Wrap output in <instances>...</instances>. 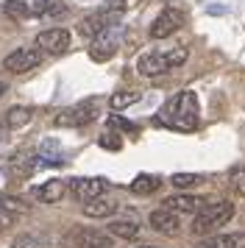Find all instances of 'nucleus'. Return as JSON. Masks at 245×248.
Returning <instances> with one entry per match:
<instances>
[{
	"instance_id": "39448f33",
	"label": "nucleus",
	"mask_w": 245,
	"mask_h": 248,
	"mask_svg": "<svg viewBox=\"0 0 245 248\" xmlns=\"http://www.w3.org/2000/svg\"><path fill=\"white\" fill-rule=\"evenodd\" d=\"M98 117V98H89V101H81L76 106H67L56 114L53 123L59 128H81V125L92 123Z\"/></svg>"
},
{
	"instance_id": "20e7f679",
	"label": "nucleus",
	"mask_w": 245,
	"mask_h": 248,
	"mask_svg": "<svg viewBox=\"0 0 245 248\" xmlns=\"http://www.w3.org/2000/svg\"><path fill=\"white\" fill-rule=\"evenodd\" d=\"M64 248H114V237L100 229H89V226H76L70 229L61 240Z\"/></svg>"
},
{
	"instance_id": "7c9ffc66",
	"label": "nucleus",
	"mask_w": 245,
	"mask_h": 248,
	"mask_svg": "<svg viewBox=\"0 0 245 248\" xmlns=\"http://www.w3.org/2000/svg\"><path fill=\"white\" fill-rule=\"evenodd\" d=\"M0 142H3V137H0Z\"/></svg>"
},
{
	"instance_id": "412c9836",
	"label": "nucleus",
	"mask_w": 245,
	"mask_h": 248,
	"mask_svg": "<svg viewBox=\"0 0 245 248\" xmlns=\"http://www.w3.org/2000/svg\"><path fill=\"white\" fill-rule=\"evenodd\" d=\"M142 95L139 92H131V90H120V92H114L109 98V106L114 109V112H120V109H128V106H134V103L139 101Z\"/></svg>"
},
{
	"instance_id": "9d476101",
	"label": "nucleus",
	"mask_w": 245,
	"mask_h": 248,
	"mask_svg": "<svg viewBox=\"0 0 245 248\" xmlns=\"http://www.w3.org/2000/svg\"><path fill=\"white\" fill-rule=\"evenodd\" d=\"M106 190H109V181L100 179V176H92V179H73V184H70L73 198L81 201V203L95 201V198H100Z\"/></svg>"
},
{
	"instance_id": "f03ea898",
	"label": "nucleus",
	"mask_w": 245,
	"mask_h": 248,
	"mask_svg": "<svg viewBox=\"0 0 245 248\" xmlns=\"http://www.w3.org/2000/svg\"><path fill=\"white\" fill-rule=\"evenodd\" d=\"M234 217V203L231 201H214V203H203L200 212L192 217V234L198 237H209L217 234V229L226 226Z\"/></svg>"
},
{
	"instance_id": "6ab92c4d",
	"label": "nucleus",
	"mask_w": 245,
	"mask_h": 248,
	"mask_svg": "<svg viewBox=\"0 0 245 248\" xmlns=\"http://www.w3.org/2000/svg\"><path fill=\"white\" fill-rule=\"evenodd\" d=\"M159 187H162V179H159V176H151V173H139V176L131 181V192H137V195H151V192H156Z\"/></svg>"
},
{
	"instance_id": "dca6fc26",
	"label": "nucleus",
	"mask_w": 245,
	"mask_h": 248,
	"mask_svg": "<svg viewBox=\"0 0 245 248\" xmlns=\"http://www.w3.org/2000/svg\"><path fill=\"white\" fill-rule=\"evenodd\" d=\"M203 198H195V195H184V192H181V195H170V198H167L165 201V206L167 209H173V212H192V215H198L200 212V206H203Z\"/></svg>"
},
{
	"instance_id": "4468645a",
	"label": "nucleus",
	"mask_w": 245,
	"mask_h": 248,
	"mask_svg": "<svg viewBox=\"0 0 245 248\" xmlns=\"http://www.w3.org/2000/svg\"><path fill=\"white\" fill-rule=\"evenodd\" d=\"M195 248H245V232H234V234H209V237H203Z\"/></svg>"
},
{
	"instance_id": "aec40b11",
	"label": "nucleus",
	"mask_w": 245,
	"mask_h": 248,
	"mask_svg": "<svg viewBox=\"0 0 245 248\" xmlns=\"http://www.w3.org/2000/svg\"><path fill=\"white\" fill-rule=\"evenodd\" d=\"M106 232L111 237H120V240H134V237L139 234V226L134 223V220H111L106 226Z\"/></svg>"
},
{
	"instance_id": "4be33fe9",
	"label": "nucleus",
	"mask_w": 245,
	"mask_h": 248,
	"mask_svg": "<svg viewBox=\"0 0 245 248\" xmlns=\"http://www.w3.org/2000/svg\"><path fill=\"white\" fill-rule=\"evenodd\" d=\"M9 248H47V240L39 234H20L9 243Z\"/></svg>"
},
{
	"instance_id": "a211bd4d",
	"label": "nucleus",
	"mask_w": 245,
	"mask_h": 248,
	"mask_svg": "<svg viewBox=\"0 0 245 248\" xmlns=\"http://www.w3.org/2000/svg\"><path fill=\"white\" fill-rule=\"evenodd\" d=\"M33 112L28 109V106H11L9 112L3 114V125L6 128H22V125L31 123Z\"/></svg>"
},
{
	"instance_id": "b1692460",
	"label": "nucleus",
	"mask_w": 245,
	"mask_h": 248,
	"mask_svg": "<svg viewBox=\"0 0 245 248\" xmlns=\"http://www.w3.org/2000/svg\"><path fill=\"white\" fill-rule=\"evenodd\" d=\"M187 59H189V50H187V47H170V50H165V62L170 64V70L181 67Z\"/></svg>"
},
{
	"instance_id": "7ed1b4c3",
	"label": "nucleus",
	"mask_w": 245,
	"mask_h": 248,
	"mask_svg": "<svg viewBox=\"0 0 245 248\" xmlns=\"http://www.w3.org/2000/svg\"><path fill=\"white\" fill-rule=\"evenodd\" d=\"M6 14L14 20L28 17H47V14H64V6L56 0H6Z\"/></svg>"
},
{
	"instance_id": "f257e3e1",
	"label": "nucleus",
	"mask_w": 245,
	"mask_h": 248,
	"mask_svg": "<svg viewBox=\"0 0 245 248\" xmlns=\"http://www.w3.org/2000/svg\"><path fill=\"white\" fill-rule=\"evenodd\" d=\"M159 123H165L167 128H176V131H195L198 123H200L198 95L192 90H181L176 98H170V101L162 106Z\"/></svg>"
},
{
	"instance_id": "0eeeda50",
	"label": "nucleus",
	"mask_w": 245,
	"mask_h": 248,
	"mask_svg": "<svg viewBox=\"0 0 245 248\" xmlns=\"http://www.w3.org/2000/svg\"><path fill=\"white\" fill-rule=\"evenodd\" d=\"M120 39H122V28H120V25H111V28H106L103 34H98L95 39H92L89 56L95 59V62H109V59L117 53Z\"/></svg>"
},
{
	"instance_id": "2eb2a0df",
	"label": "nucleus",
	"mask_w": 245,
	"mask_h": 248,
	"mask_svg": "<svg viewBox=\"0 0 245 248\" xmlns=\"http://www.w3.org/2000/svg\"><path fill=\"white\" fill-rule=\"evenodd\" d=\"M33 195L42 203H59L67 195V184L61 179H50V181H45V184H39V187L33 190Z\"/></svg>"
},
{
	"instance_id": "6e6552de",
	"label": "nucleus",
	"mask_w": 245,
	"mask_h": 248,
	"mask_svg": "<svg viewBox=\"0 0 245 248\" xmlns=\"http://www.w3.org/2000/svg\"><path fill=\"white\" fill-rule=\"evenodd\" d=\"M39 64H42V50H36V47H17L3 59V70H9L14 76H22Z\"/></svg>"
},
{
	"instance_id": "c85d7f7f",
	"label": "nucleus",
	"mask_w": 245,
	"mask_h": 248,
	"mask_svg": "<svg viewBox=\"0 0 245 248\" xmlns=\"http://www.w3.org/2000/svg\"><path fill=\"white\" fill-rule=\"evenodd\" d=\"M11 220H14V215L6 212V209H0V232H3V229H6V226H9Z\"/></svg>"
},
{
	"instance_id": "5701e85b",
	"label": "nucleus",
	"mask_w": 245,
	"mask_h": 248,
	"mask_svg": "<svg viewBox=\"0 0 245 248\" xmlns=\"http://www.w3.org/2000/svg\"><path fill=\"white\" fill-rule=\"evenodd\" d=\"M200 181H203V179H200L198 173H173V176H170V184H173V187H178V190L198 187Z\"/></svg>"
},
{
	"instance_id": "a878e982",
	"label": "nucleus",
	"mask_w": 245,
	"mask_h": 248,
	"mask_svg": "<svg viewBox=\"0 0 245 248\" xmlns=\"http://www.w3.org/2000/svg\"><path fill=\"white\" fill-rule=\"evenodd\" d=\"M109 125H114V128H122L125 134H137V131H139V128H137L134 123H128V120H122L120 114H111V117H109Z\"/></svg>"
},
{
	"instance_id": "f3484780",
	"label": "nucleus",
	"mask_w": 245,
	"mask_h": 248,
	"mask_svg": "<svg viewBox=\"0 0 245 248\" xmlns=\"http://www.w3.org/2000/svg\"><path fill=\"white\" fill-rule=\"evenodd\" d=\"M117 212V201H111V198H95V201L84 203V215L87 217H111V215Z\"/></svg>"
},
{
	"instance_id": "ddd939ff",
	"label": "nucleus",
	"mask_w": 245,
	"mask_h": 248,
	"mask_svg": "<svg viewBox=\"0 0 245 248\" xmlns=\"http://www.w3.org/2000/svg\"><path fill=\"white\" fill-rule=\"evenodd\" d=\"M148 223H151V229L159 232V234H176L178 232V215L173 212V209L162 206V209H153V212L148 215Z\"/></svg>"
},
{
	"instance_id": "1a4fd4ad",
	"label": "nucleus",
	"mask_w": 245,
	"mask_h": 248,
	"mask_svg": "<svg viewBox=\"0 0 245 248\" xmlns=\"http://www.w3.org/2000/svg\"><path fill=\"white\" fill-rule=\"evenodd\" d=\"M184 20H187V17H184L181 9H173V6L162 9L159 17L151 23V39H167L170 34H176L178 28L184 25Z\"/></svg>"
},
{
	"instance_id": "9b49d317",
	"label": "nucleus",
	"mask_w": 245,
	"mask_h": 248,
	"mask_svg": "<svg viewBox=\"0 0 245 248\" xmlns=\"http://www.w3.org/2000/svg\"><path fill=\"white\" fill-rule=\"evenodd\" d=\"M36 47L45 50V53H64L67 47H70V31L67 28H47V31H39L36 34Z\"/></svg>"
},
{
	"instance_id": "bb28decb",
	"label": "nucleus",
	"mask_w": 245,
	"mask_h": 248,
	"mask_svg": "<svg viewBox=\"0 0 245 248\" xmlns=\"http://www.w3.org/2000/svg\"><path fill=\"white\" fill-rule=\"evenodd\" d=\"M0 209H6V212H22L25 206H22V201L20 198H11V195H0Z\"/></svg>"
},
{
	"instance_id": "393cba45",
	"label": "nucleus",
	"mask_w": 245,
	"mask_h": 248,
	"mask_svg": "<svg viewBox=\"0 0 245 248\" xmlns=\"http://www.w3.org/2000/svg\"><path fill=\"white\" fill-rule=\"evenodd\" d=\"M231 192L240 195V198H245V165L231 173Z\"/></svg>"
},
{
	"instance_id": "c756f323",
	"label": "nucleus",
	"mask_w": 245,
	"mask_h": 248,
	"mask_svg": "<svg viewBox=\"0 0 245 248\" xmlns=\"http://www.w3.org/2000/svg\"><path fill=\"white\" fill-rule=\"evenodd\" d=\"M139 248H156V246H139Z\"/></svg>"
},
{
	"instance_id": "cd10ccee",
	"label": "nucleus",
	"mask_w": 245,
	"mask_h": 248,
	"mask_svg": "<svg viewBox=\"0 0 245 248\" xmlns=\"http://www.w3.org/2000/svg\"><path fill=\"white\" fill-rule=\"evenodd\" d=\"M98 145L106 148V151H120L122 142H120V140H114V134H103V137L98 140Z\"/></svg>"
},
{
	"instance_id": "423d86ee",
	"label": "nucleus",
	"mask_w": 245,
	"mask_h": 248,
	"mask_svg": "<svg viewBox=\"0 0 245 248\" xmlns=\"http://www.w3.org/2000/svg\"><path fill=\"white\" fill-rule=\"evenodd\" d=\"M120 14H122V12L111 9V6H106V9H100V12H95V14H89V17H84V20L78 23V34L87 36V39H95V36L103 34L106 28L117 25Z\"/></svg>"
},
{
	"instance_id": "f8f14e48",
	"label": "nucleus",
	"mask_w": 245,
	"mask_h": 248,
	"mask_svg": "<svg viewBox=\"0 0 245 248\" xmlns=\"http://www.w3.org/2000/svg\"><path fill=\"white\" fill-rule=\"evenodd\" d=\"M170 64L165 62V53H156V50H148L142 56L137 59V73L145 76V78H159V76H165Z\"/></svg>"
}]
</instances>
